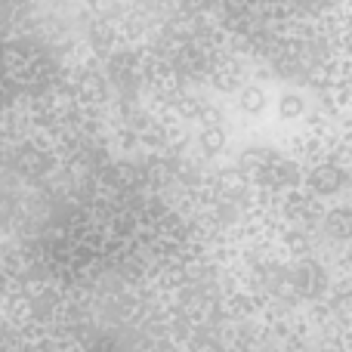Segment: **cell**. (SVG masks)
Returning a JSON list of instances; mask_svg holds the SVG:
<instances>
[{
    "label": "cell",
    "mask_w": 352,
    "mask_h": 352,
    "mask_svg": "<svg viewBox=\"0 0 352 352\" xmlns=\"http://www.w3.org/2000/svg\"><path fill=\"white\" fill-rule=\"evenodd\" d=\"M201 146H204L207 152H219V148L226 146L223 127H204V133H201Z\"/></svg>",
    "instance_id": "5"
},
{
    "label": "cell",
    "mask_w": 352,
    "mask_h": 352,
    "mask_svg": "<svg viewBox=\"0 0 352 352\" xmlns=\"http://www.w3.org/2000/svg\"><path fill=\"white\" fill-rule=\"evenodd\" d=\"M328 229H331V235H337V238H349L352 235V210H346V207L331 210Z\"/></svg>",
    "instance_id": "2"
},
{
    "label": "cell",
    "mask_w": 352,
    "mask_h": 352,
    "mask_svg": "<svg viewBox=\"0 0 352 352\" xmlns=\"http://www.w3.org/2000/svg\"><path fill=\"white\" fill-rule=\"evenodd\" d=\"M303 111H306V102L297 96V93H287V96H281V102H278V115L281 118H287V121H291V118H300Z\"/></svg>",
    "instance_id": "4"
},
{
    "label": "cell",
    "mask_w": 352,
    "mask_h": 352,
    "mask_svg": "<svg viewBox=\"0 0 352 352\" xmlns=\"http://www.w3.org/2000/svg\"><path fill=\"white\" fill-rule=\"evenodd\" d=\"M241 109L248 111V115H260V111L266 109V93H263L260 87H248V90L241 93Z\"/></svg>",
    "instance_id": "3"
},
{
    "label": "cell",
    "mask_w": 352,
    "mask_h": 352,
    "mask_svg": "<svg viewBox=\"0 0 352 352\" xmlns=\"http://www.w3.org/2000/svg\"><path fill=\"white\" fill-rule=\"evenodd\" d=\"M312 188H316L318 195H334L337 188L343 186V173L337 170V167H331V164H324V167H318L316 173H312Z\"/></svg>",
    "instance_id": "1"
}]
</instances>
